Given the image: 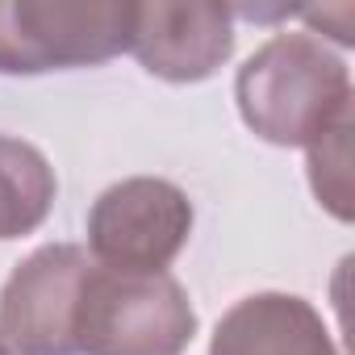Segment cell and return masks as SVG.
Wrapping results in <instances>:
<instances>
[{
    "mask_svg": "<svg viewBox=\"0 0 355 355\" xmlns=\"http://www.w3.org/2000/svg\"><path fill=\"white\" fill-rule=\"evenodd\" d=\"M130 0H0V71L96 67L130 51Z\"/></svg>",
    "mask_w": 355,
    "mask_h": 355,
    "instance_id": "3",
    "label": "cell"
},
{
    "mask_svg": "<svg viewBox=\"0 0 355 355\" xmlns=\"http://www.w3.org/2000/svg\"><path fill=\"white\" fill-rule=\"evenodd\" d=\"M0 355H9V347H5V343H0Z\"/></svg>",
    "mask_w": 355,
    "mask_h": 355,
    "instance_id": "10",
    "label": "cell"
},
{
    "mask_svg": "<svg viewBox=\"0 0 355 355\" xmlns=\"http://www.w3.org/2000/svg\"><path fill=\"white\" fill-rule=\"evenodd\" d=\"M55 167L21 138L0 134V243L34 234L55 205Z\"/></svg>",
    "mask_w": 355,
    "mask_h": 355,
    "instance_id": "8",
    "label": "cell"
},
{
    "mask_svg": "<svg viewBox=\"0 0 355 355\" xmlns=\"http://www.w3.org/2000/svg\"><path fill=\"white\" fill-rule=\"evenodd\" d=\"M193 234V201L159 175L105 189L88 214V255L121 272H167Z\"/></svg>",
    "mask_w": 355,
    "mask_h": 355,
    "instance_id": "4",
    "label": "cell"
},
{
    "mask_svg": "<svg viewBox=\"0 0 355 355\" xmlns=\"http://www.w3.org/2000/svg\"><path fill=\"white\" fill-rule=\"evenodd\" d=\"M209 355H338L322 313L293 293H255L222 313Z\"/></svg>",
    "mask_w": 355,
    "mask_h": 355,
    "instance_id": "7",
    "label": "cell"
},
{
    "mask_svg": "<svg viewBox=\"0 0 355 355\" xmlns=\"http://www.w3.org/2000/svg\"><path fill=\"white\" fill-rule=\"evenodd\" d=\"M243 121L272 146H309L351 113V71L313 34L268 38L234 80Z\"/></svg>",
    "mask_w": 355,
    "mask_h": 355,
    "instance_id": "1",
    "label": "cell"
},
{
    "mask_svg": "<svg viewBox=\"0 0 355 355\" xmlns=\"http://www.w3.org/2000/svg\"><path fill=\"white\" fill-rule=\"evenodd\" d=\"M92 255L76 243L38 247L0 288V343L9 355H80L76 313Z\"/></svg>",
    "mask_w": 355,
    "mask_h": 355,
    "instance_id": "5",
    "label": "cell"
},
{
    "mask_svg": "<svg viewBox=\"0 0 355 355\" xmlns=\"http://www.w3.org/2000/svg\"><path fill=\"white\" fill-rule=\"evenodd\" d=\"M134 59L167 84H201L234 55L230 5L214 0H146L130 17Z\"/></svg>",
    "mask_w": 355,
    "mask_h": 355,
    "instance_id": "6",
    "label": "cell"
},
{
    "mask_svg": "<svg viewBox=\"0 0 355 355\" xmlns=\"http://www.w3.org/2000/svg\"><path fill=\"white\" fill-rule=\"evenodd\" d=\"M305 150H309V184H313V197L338 222H351V113L338 117Z\"/></svg>",
    "mask_w": 355,
    "mask_h": 355,
    "instance_id": "9",
    "label": "cell"
},
{
    "mask_svg": "<svg viewBox=\"0 0 355 355\" xmlns=\"http://www.w3.org/2000/svg\"><path fill=\"white\" fill-rule=\"evenodd\" d=\"M197 334V313L171 272H121L92 259L80 313V355H184Z\"/></svg>",
    "mask_w": 355,
    "mask_h": 355,
    "instance_id": "2",
    "label": "cell"
}]
</instances>
